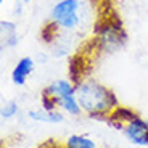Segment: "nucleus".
<instances>
[{"instance_id": "nucleus-1", "label": "nucleus", "mask_w": 148, "mask_h": 148, "mask_svg": "<svg viewBox=\"0 0 148 148\" xmlns=\"http://www.w3.org/2000/svg\"><path fill=\"white\" fill-rule=\"evenodd\" d=\"M76 98L84 113L90 116H106L118 110V98L106 85L92 77L76 84Z\"/></svg>"}, {"instance_id": "nucleus-2", "label": "nucleus", "mask_w": 148, "mask_h": 148, "mask_svg": "<svg viewBox=\"0 0 148 148\" xmlns=\"http://www.w3.org/2000/svg\"><path fill=\"white\" fill-rule=\"evenodd\" d=\"M79 0H60L53 5L50 11V21L53 26L61 27V29H76L79 26Z\"/></svg>"}, {"instance_id": "nucleus-3", "label": "nucleus", "mask_w": 148, "mask_h": 148, "mask_svg": "<svg viewBox=\"0 0 148 148\" xmlns=\"http://www.w3.org/2000/svg\"><path fill=\"white\" fill-rule=\"evenodd\" d=\"M119 129L124 132L126 138L134 145L148 147V121L135 113H129V116H122Z\"/></svg>"}, {"instance_id": "nucleus-4", "label": "nucleus", "mask_w": 148, "mask_h": 148, "mask_svg": "<svg viewBox=\"0 0 148 148\" xmlns=\"http://www.w3.org/2000/svg\"><path fill=\"white\" fill-rule=\"evenodd\" d=\"M122 39H124L122 27L119 24H111V23H108L106 26L100 31V34H98V44L106 52H111V50L118 48L122 44Z\"/></svg>"}, {"instance_id": "nucleus-5", "label": "nucleus", "mask_w": 148, "mask_h": 148, "mask_svg": "<svg viewBox=\"0 0 148 148\" xmlns=\"http://www.w3.org/2000/svg\"><path fill=\"white\" fill-rule=\"evenodd\" d=\"M36 68V61L31 56H23L16 61L15 68L11 69V82L15 85H24Z\"/></svg>"}, {"instance_id": "nucleus-6", "label": "nucleus", "mask_w": 148, "mask_h": 148, "mask_svg": "<svg viewBox=\"0 0 148 148\" xmlns=\"http://www.w3.org/2000/svg\"><path fill=\"white\" fill-rule=\"evenodd\" d=\"M29 119L37 122H47V124H60L63 122V114L56 110H45V108H39V110H31L27 113Z\"/></svg>"}, {"instance_id": "nucleus-7", "label": "nucleus", "mask_w": 148, "mask_h": 148, "mask_svg": "<svg viewBox=\"0 0 148 148\" xmlns=\"http://www.w3.org/2000/svg\"><path fill=\"white\" fill-rule=\"evenodd\" d=\"M0 34H2V42L7 48H13L18 45V27L13 21L2 19L0 21Z\"/></svg>"}, {"instance_id": "nucleus-8", "label": "nucleus", "mask_w": 148, "mask_h": 148, "mask_svg": "<svg viewBox=\"0 0 148 148\" xmlns=\"http://www.w3.org/2000/svg\"><path fill=\"white\" fill-rule=\"evenodd\" d=\"M66 148H97V143L85 135L73 134L66 140Z\"/></svg>"}, {"instance_id": "nucleus-9", "label": "nucleus", "mask_w": 148, "mask_h": 148, "mask_svg": "<svg viewBox=\"0 0 148 148\" xmlns=\"http://www.w3.org/2000/svg\"><path fill=\"white\" fill-rule=\"evenodd\" d=\"M18 113H19V106H18V103H15V101L5 103L3 106H2V110H0V116H2L3 121H8V119L18 116Z\"/></svg>"}, {"instance_id": "nucleus-10", "label": "nucleus", "mask_w": 148, "mask_h": 148, "mask_svg": "<svg viewBox=\"0 0 148 148\" xmlns=\"http://www.w3.org/2000/svg\"><path fill=\"white\" fill-rule=\"evenodd\" d=\"M21 2H23V3H29L31 0H21Z\"/></svg>"}, {"instance_id": "nucleus-11", "label": "nucleus", "mask_w": 148, "mask_h": 148, "mask_svg": "<svg viewBox=\"0 0 148 148\" xmlns=\"http://www.w3.org/2000/svg\"><path fill=\"white\" fill-rule=\"evenodd\" d=\"M3 2H5V0H0V3H3Z\"/></svg>"}]
</instances>
